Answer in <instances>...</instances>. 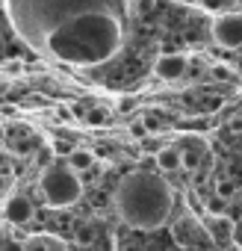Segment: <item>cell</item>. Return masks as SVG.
I'll return each instance as SVG.
<instances>
[{
    "label": "cell",
    "instance_id": "obj_1",
    "mask_svg": "<svg viewBox=\"0 0 242 251\" xmlns=\"http://www.w3.org/2000/svg\"><path fill=\"white\" fill-rule=\"evenodd\" d=\"M15 33L39 53L71 65H100L124 42V6L112 0H12Z\"/></svg>",
    "mask_w": 242,
    "mask_h": 251
},
{
    "label": "cell",
    "instance_id": "obj_2",
    "mask_svg": "<svg viewBox=\"0 0 242 251\" xmlns=\"http://www.w3.org/2000/svg\"><path fill=\"white\" fill-rule=\"evenodd\" d=\"M115 210L130 227L157 230L171 216V189L157 172H130L115 189Z\"/></svg>",
    "mask_w": 242,
    "mask_h": 251
},
{
    "label": "cell",
    "instance_id": "obj_3",
    "mask_svg": "<svg viewBox=\"0 0 242 251\" xmlns=\"http://www.w3.org/2000/svg\"><path fill=\"white\" fill-rule=\"evenodd\" d=\"M39 195L45 201V207L62 210V207H74L83 198V180L77 172L68 169V163H56L48 172H42L39 177Z\"/></svg>",
    "mask_w": 242,
    "mask_h": 251
},
{
    "label": "cell",
    "instance_id": "obj_4",
    "mask_svg": "<svg viewBox=\"0 0 242 251\" xmlns=\"http://www.w3.org/2000/svg\"><path fill=\"white\" fill-rule=\"evenodd\" d=\"M213 39L218 48L227 50L242 48V12H221L213 21Z\"/></svg>",
    "mask_w": 242,
    "mask_h": 251
},
{
    "label": "cell",
    "instance_id": "obj_5",
    "mask_svg": "<svg viewBox=\"0 0 242 251\" xmlns=\"http://www.w3.org/2000/svg\"><path fill=\"white\" fill-rule=\"evenodd\" d=\"M3 216H6V222H12L15 227H30L33 219H36V207H33V201H30L27 195L15 192L12 198H6Z\"/></svg>",
    "mask_w": 242,
    "mask_h": 251
},
{
    "label": "cell",
    "instance_id": "obj_6",
    "mask_svg": "<svg viewBox=\"0 0 242 251\" xmlns=\"http://www.w3.org/2000/svg\"><path fill=\"white\" fill-rule=\"evenodd\" d=\"M186 68H189V62L183 53H163L154 65V74L160 80H180L186 74Z\"/></svg>",
    "mask_w": 242,
    "mask_h": 251
},
{
    "label": "cell",
    "instance_id": "obj_7",
    "mask_svg": "<svg viewBox=\"0 0 242 251\" xmlns=\"http://www.w3.org/2000/svg\"><path fill=\"white\" fill-rule=\"evenodd\" d=\"M157 166H160L166 175L183 169V154H180V148H177V145H166V148H160V151H157Z\"/></svg>",
    "mask_w": 242,
    "mask_h": 251
},
{
    "label": "cell",
    "instance_id": "obj_8",
    "mask_svg": "<svg viewBox=\"0 0 242 251\" xmlns=\"http://www.w3.org/2000/svg\"><path fill=\"white\" fill-rule=\"evenodd\" d=\"M207 230H210V236H213L216 242H230V239H233V222H230L227 216H210Z\"/></svg>",
    "mask_w": 242,
    "mask_h": 251
},
{
    "label": "cell",
    "instance_id": "obj_9",
    "mask_svg": "<svg viewBox=\"0 0 242 251\" xmlns=\"http://www.w3.org/2000/svg\"><path fill=\"white\" fill-rule=\"evenodd\" d=\"M177 148H180V154H183V169L195 172V169L201 166V157H204V145H201V142H183V145H177Z\"/></svg>",
    "mask_w": 242,
    "mask_h": 251
},
{
    "label": "cell",
    "instance_id": "obj_10",
    "mask_svg": "<svg viewBox=\"0 0 242 251\" xmlns=\"http://www.w3.org/2000/svg\"><path fill=\"white\" fill-rule=\"evenodd\" d=\"M92 163H95V157H92V151H86V148H77L71 157H68V169L71 172H89L92 169Z\"/></svg>",
    "mask_w": 242,
    "mask_h": 251
},
{
    "label": "cell",
    "instance_id": "obj_11",
    "mask_svg": "<svg viewBox=\"0 0 242 251\" xmlns=\"http://www.w3.org/2000/svg\"><path fill=\"white\" fill-rule=\"evenodd\" d=\"M95 239H97V227H95L92 222H83V225L74 230V242H77L80 248H92Z\"/></svg>",
    "mask_w": 242,
    "mask_h": 251
},
{
    "label": "cell",
    "instance_id": "obj_12",
    "mask_svg": "<svg viewBox=\"0 0 242 251\" xmlns=\"http://www.w3.org/2000/svg\"><path fill=\"white\" fill-rule=\"evenodd\" d=\"M236 180H230V177H221L218 183H216V195L221 198V201H233L236 198Z\"/></svg>",
    "mask_w": 242,
    "mask_h": 251
},
{
    "label": "cell",
    "instance_id": "obj_13",
    "mask_svg": "<svg viewBox=\"0 0 242 251\" xmlns=\"http://www.w3.org/2000/svg\"><path fill=\"white\" fill-rule=\"evenodd\" d=\"M53 154H56L53 148H39V151H36V169L48 172L50 166H56V163H53Z\"/></svg>",
    "mask_w": 242,
    "mask_h": 251
},
{
    "label": "cell",
    "instance_id": "obj_14",
    "mask_svg": "<svg viewBox=\"0 0 242 251\" xmlns=\"http://www.w3.org/2000/svg\"><path fill=\"white\" fill-rule=\"evenodd\" d=\"M39 242H42L48 251H68L65 239H59V236H53V233H42V236H39Z\"/></svg>",
    "mask_w": 242,
    "mask_h": 251
},
{
    "label": "cell",
    "instance_id": "obj_15",
    "mask_svg": "<svg viewBox=\"0 0 242 251\" xmlns=\"http://www.w3.org/2000/svg\"><path fill=\"white\" fill-rule=\"evenodd\" d=\"M224 207H227V201H221L216 192H213V198H207V210H210V216H224Z\"/></svg>",
    "mask_w": 242,
    "mask_h": 251
},
{
    "label": "cell",
    "instance_id": "obj_16",
    "mask_svg": "<svg viewBox=\"0 0 242 251\" xmlns=\"http://www.w3.org/2000/svg\"><path fill=\"white\" fill-rule=\"evenodd\" d=\"M50 148H53V151H56V154H65V157H71V154H74V151H77V148H74V145H71V142H65V139H56V142H53V145H50Z\"/></svg>",
    "mask_w": 242,
    "mask_h": 251
},
{
    "label": "cell",
    "instance_id": "obj_17",
    "mask_svg": "<svg viewBox=\"0 0 242 251\" xmlns=\"http://www.w3.org/2000/svg\"><path fill=\"white\" fill-rule=\"evenodd\" d=\"M0 251H27V245H21L18 239H9V242L0 245Z\"/></svg>",
    "mask_w": 242,
    "mask_h": 251
},
{
    "label": "cell",
    "instance_id": "obj_18",
    "mask_svg": "<svg viewBox=\"0 0 242 251\" xmlns=\"http://www.w3.org/2000/svg\"><path fill=\"white\" fill-rule=\"evenodd\" d=\"M103 118H106V112H103V109H92V112H89V124H100Z\"/></svg>",
    "mask_w": 242,
    "mask_h": 251
},
{
    "label": "cell",
    "instance_id": "obj_19",
    "mask_svg": "<svg viewBox=\"0 0 242 251\" xmlns=\"http://www.w3.org/2000/svg\"><path fill=\"white\" fill-rule=\"evenodd\" d=\"M145 133H148L145 124H133V127H130V136H133V139H145Z\"/></svg>",
    "mask_w": 242,
    "mask_h": 251
},
{
    "label": "cell",
    "instance_id": "obj_20",
    "mask_svg": "<svg viewBox=\"0 0 242 251\" xmlns=\"http://www.w3.org/2000/svg\"><path fill=\"white\" fill-rule=\"evenodd\" d=\"M213 74H216V77H221V80H227V77H233V71H230V68H224V65H218V68H213Z\"/></svg>",
    "mask_w": 242,
    "mask_h": 251
},
{
    "label": "cell",
    "instance_id": "obj_21",
    "mask_svg": "<svg viewBox=\"0 0 242 251\" xmlns=\"http://www.w3.org/2000/svg\"><path fill=\"white\" fill-rule=\"evenodd\" d=\"M27 251H48V248H45V245L39 242V236H33V239L27 242Z\"/></svg>",
    "mask_w": 242,
    "mask_h": 251
},
{
    "label": "cell",
    "instance_id": "obj_22",
    "mask_svg": "<svg viewBox=\"0 0 242 251\" xmlns=\"http://www.w3.org/2000/svg\"><path fill=\"white\" fill-rule=\"evenodd\" d=\"M142 124H145V130H148V133H154V130H157V118H151V115H148V118H142Z\"/></svg>",
    "mask_w": 242,
    "mask_h": 251
},
{
    "label": "cell",
    "instance_id": "obj_23",
    "mask_svg": "<svg viewBox=\"0 0 242 251\" xmlns=\"http://www.w3.org/2000/svg\"><path fill=\"white\" fill-rule=\"evenodd\" d=\"M130 109H133V100L124 98V100H121V112H130Z\"/></svg>",
    "mask_w": 242,
    "mask_h": 251
},
{
    "label": "cell",
    "instance_id": "obj_24",
    "mask_svg": "<svg viewBox=\"0 0 242 251\" xmlns=\"http://www.w3.org/2000/svg\"><path fill=\"white\" fill-rule=\"evenodd\" d=\"M6 166H9V157H6L3 151H0V172H6Z\"/></svg>",
    "mask_w": 242,
    "mask_h": 251
},
{
    "label": "cell",
    "instance_id": "obj_25",
    "mask_svg": "<svg viewBox=\"0 0 242 251\" xmlns=\"http://www.w3.org/2000/svg\"><path fill=\"white\" fill-rule=\"evenodd\" d=\"M95 204H97V207H106V195H103V192H97V195H95Z\"/></svg>",
    "mask_w": 242,
    "mask_h": 251
},
{
    "label": "cell",
    "instance_id": "obj_26",
    "mask_svg": "<svg viewBox=\"0 0 242 251\" xmlns=\"http://www.w3.org/2000/svg\"><path fill=\"white\" fill-rule=\"evenodd\" d=\"M230 127H233L236 133H242V118H233V121H230Z\"/></svg>",
    "mask_w": 242,
    "mask_h": 251
},
{
    "label": "cell",
    "instance_id": "obj_27",
    "mask_svg": "<svg viewBox=\"0 0 242 251\" xmlns=\"http://www.w3.org/2000/svg\"><path fill=\"white\" fill-rule=\"evenodd\" d=\"M6 175L9 172H0V195H3V189H6Z\"/></svg>",
    "mask_w": 242,
    "mask_h": 251
},
{
    "label": "cell",
    "instance_id": "obj_28",
    "mask_svg": "<svg viewBox=\"0 0 242 251\" xmlns=\"http://www.w3.org/2000/svg\"><path fill=\"white\" fill-rule=\"evenodd\" d=\"M233 204H236V207H239V210H242V189H239V192H236V198H233Z\"/></svg>",
    "mask_w": 242,
    "mask_h": 251
}]
</instances>
